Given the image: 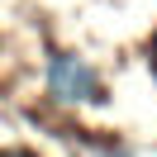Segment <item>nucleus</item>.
<instances>
[{
    "instance_id": "2",
    "label": "nucleus",
    "mask_w": 157,
    "mask_h": 157,
    "mask_svg": "<svg viewBox=\"0 0 157 157\" xmlns=\"http://www.w3.org/2000/svg\"><path fill=\"white\" fill-rule=\"evenodd\" d=\"M0 157H33V152H14V147H0Z\"/></svg>"
},
{
    "instance_id": "3",
    "label": "nucleus",
    "mask_w": 157,
    "mask_h": 157,
    "mask_svg": "<svg viewBox=\"0 0 157 157\" xmlns=\"http://www.w3.org/2000/svg\"><path fill=\"white\" fill-rule=\"evenodd\" d=\"M109 157H128V152H109Z\"/></svg>"
},
{
    "instance_id": "1",
    "label": "nucleus",
    "mask_w": 157,
    "mask_h": 157,
    "mask_svg": "<svg viewBox=\"0 0 157 157\" xmlns=\"http://www.w3.org/2000/svg\"><path fill=\"white\" fill-rule=\"evenodd\" d=\"M48 90L57 105H81L100 95V76L76 57V52H52L48 57Z\"/></svg>"
}]
</instances>
